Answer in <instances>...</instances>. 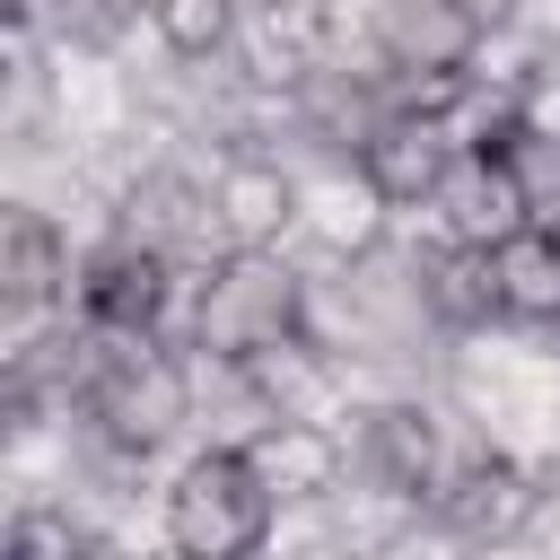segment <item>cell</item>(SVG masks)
<instances>
[{
    "label": "cell",
    "instance_id": "cell-10",
    "mask_svg": "<svg viewBox=\"0 0 560 560\" xmlns=\"http://www.w3.org/2000/svg\"><path fill=\"white\" fill-rule=\"evenodd\" d=\"M201 210H210L219 245H271L289 228V210H298V184L280 166H262V158H236V166H219L201 184Z\"/></svg>",
    "mask_w": 560,
    "mask_h": 560
},
{
    "label": "cell",
    "instance_id": "cell-14",
    "mask_svg": "<svg viewBox=\"0 0 560 560\" xmlns=\"http://www.w3.org/2000/svg\"><path fill=\"white\" fill-rule=\"evenodd\" d=\"M149 26L166 35V52L210 61V52L236 35V0H149Z\"/></svg>",
    "mask_w": 560,
    "mask_h": 560
},
{
    "label": "cell",
    "instance_id": "cell-4",
    "mask_svg": "<svg viewBox=\"0 0 560 560\" xmlns=\"http://www.w3.org/2000/svg\"><path fill=\"white\" fill-rule=\"evenodd\" d=\"M481 35L490 26L464 0H368V44L411 88H464V70L481 61Z\"/></svg>",
    "mask_w": 560,
    "mask_h": 560
},
{
    "label": "cell",
    "instance_id": "cell-6",
    "mask_svg": "<svg viewBox=\"0 0 560 560\" xmlns=\"http://www.w3.org/2000/svg\"><path fill=\"white\" fill-rule=\"evenodd\" d=\"M455 149H464V140H455L429 105H402V114L368 122V140H359V184H368L385 210H429L438 184H446V166H455Z\"/></svg>",
    "mask_w": 560,
    "mask_h": 560
},
{
    "label": "cell",
    "instance_id": "cell-16",
    "mask_svg": "<svg viewBox=\"0 0 560 560\" xmlns=\"http://www.w3.org/2000/svg\"><path fill=\"white\" fill-rule=\"evenodd\" d=\"M280 560H359V551H350V542H332V534H306V542H289Z\"/></svg>",
    "mask_w": 560,
    "mask_h": 560
},
{
    "label": "cell",
    "instance_id": "cell-15",
    "mask_svg": "<svg viewBox=\"0 0 560 560\" xmlns=\"http://www.w3.org/2000/svg\"><path fill=\"white\" fill-rule=\"evenodd\" d=\"M0 560H96V542L61 516V508H18V525H9V551Z\"/></svg>",
    "mask_w": 560,
    "mask_h": 560
},
{
    "label": "cell",
    "instance_id": "cell-19",
    "mask_svg": "<svg viewBox=\"0 0 560 560\" xmlns=\"http://www.w3.org/2000/svg\"><path fill=\"white\" fill-rule=\"evenodd\" d=\"M114 9H149V0H114Z\"/></svg>",
    "mask_w": 560,
    "mask_h": 560
},
{
    "label": "cell",
    "instance_id": "cell-3",
    "mask_svg": "<svg viewBox=\"0 0 560 560\" xmlns=\"http://www.w3.org/2000/svg\"><path fill=\"white\" fill-rule=\"evenodd\" d=\"M79 402L122 455H158L192 411V376L158 332H96V350L79 368Z\"/></svg>",
    "mask_w": 560,
    "mask_h": 560
},
{
    "label": "cell",
    "instance_id": "cell-7",
    "mask_svg": "<svg viewBox=\"0 0 560 560\" xmlns=\"http://www.w3.org/2000/svg\"><path fill=\"white\" fill-rule=\"evenodd\" d=\"M175 298V254L149 245V236H114L105 254L79 262V315L88 332H158Z\"/></svg>",
    "mask_w": 560,
    "mask_h": 560
},
{
    "label": "cell",
    "instance_id": "cell-8",
    "mask_svg": "<svg viewBox=\"0 0 560 560\" xmlns=\"http://www.w3.org/2000/svg\"><path fill=\"white\" fill-rule=\"evenodd\" d=\"M429 516H438L455 542H508V534L534 516V481H525L508 455H464V464L438 481Z\"/></svg>",
    "mask_w": 560,
    "mask_h": 560
},
{
    "label": "cell",
    "instance_id": "cell-5",
    "mask_svg": "<svg viewBox=\"0 0 560 560\" xmlns=\"http://www.w3.org/2000/svg\"><path fill=\"white\" fill-rule=\"evenodd\" d=\"M429 210H446V236H455V245H499V236H516L525 219H542L516 140H464Z\"/></svg>",
    "mask_w": 560,
    "mask_h": 560
},
{
    "label": "cell",
    "instance_id": "cell-17",
    "mask_svg": "<svg viewBox=\"0 0 560 560\" xmlns=\"http://www.w3.org/2000/svg\"><path fill=\"white\" fill-rule=\"evenodd\" d=\"M464 9H472L481 26H508V18H516V0H464Z\"/></svg>",
    "mask_w": 560,
    "mask_h": 560
},
{
    "label": "cell",
    "instance_id": "cell-9",
    "mask_svg": "<svg viewBox=\"0 0 560 560\" xmlns=\"http://www.w3.org/2000/svg\"><path fill=\"white\" fill-rule=\"evenodd\" d=\"M359 464L368 481H385L394 499H438L446 481V455H438V420L420 402H376L359 420Z\"/></svg>",
    "mask_w": 560,
    "mask_h": 560
},
{
    "label": "cell",
    "instance_id": "cell-18",
    "mask_svg": "<svg viewBox=\"0 0 560 560\" xmlns=\"http://www.w3.org/2000/svg\"><path fill=\"white\" fill-rule=\"evenodd\" d=\"M0 9H9V18H26V9H35V0H0Z\"/></svg>",
    "mask_w": 560,
    "mask_h": 560
},
{
    "label": "cell",
    "instance_id": "cell-2",
    "mask_svg": "<svg viewBox=\"0 0 560 560\" xmlns=\"http://www.w3.org/2000/svg\"><path fill=\"white\" fill-rule=\"evenodd\" d=\"M271 508H280V490L254 464V446H201L166 481V551L175 560H262Z\"/></svg>",
    "mask_w": 560,
    "mask_h": 560
},
{
    "label": "cell",
    "instance_id": "cell-11",
    "mask_svg": "<svg viewBox=\"0 0 560 560\" xmlns=\"http://www.w3.org/2000/svg\"><path fill=\"white\" fill-rule=\"evenodd\" d=\"M61 289H70V245H61V228L18 201V210L0 219V298H9V315H44Z\"/></svg>",
    "mask_w": 560,
    "mask_h": 560
},
{
    "label": "cell",
    "instance_id": "cell-1",
    "mask_svg": "<svg viewBox=\"0 0 560 560\" xmlns=\"http://www.w3.org/2000/svg\"><path fill=\"white\" fill-rule=\"evenodd\" d=\"M306 341V289L271 245H219V262L192 289V350L219 368H271Z\"/></svg>",
    "mask_w": 560,
    "mask_h": 560
},
{
    "label": "cell",
    "instance_id": "cell-13",
    "mask_svg": "<svg viewBox=\"0 0 560 560\" xmlns=\"http://www.w3.org/2000/svg\"><path fill=\"white\" fill-rule=\"evenodd\" d=\"M254 464L271 472L280 499H315V490H332V472H341V455H332V438H324L315 420H271V438L254 446Z\"/></svg>",
    "mask_w": 560,
    "mask_h": 560
},
{
    "label": "cell",
    "instance_id": "cell-12",
    "mask_svg": "<svg viewBox=\"0 0 560 560\" xmlns=\"http://www.w3.org/2000/svg\"><path fill=\"white\" fill-rule=\"evenodd\" d=\"M490 289H499V315L560 324V228L551 219H525L516 236H499L490 245Z\"/></svg>",
    "mask_w": 560,
    "mask_h": 560
}]
</instances>
